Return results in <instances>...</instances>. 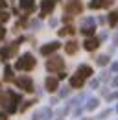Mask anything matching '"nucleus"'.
Wrapping results in <instances>:
<instances>
[{"label":"nucleus","instance_id":"nucleus-1","mask_svg":"<svg viewBox=\"0 0 118 120\" xmlns=\"http://www.w3.org/2000/svg\"><path fill=\"white\" fill-rule=\"evenodd\" d=\"M35 63L37 61L33 59V56L31 54H24V56H20L18 59H17V63H15V68L17 70H31L33 67H35Z\"/></svg>","mask_w":118,"mask_h":120},{"label":"nucleus","instance_id":"nucleus-8","mask_svg":"<svg viewBox=\"0 0 118 120\" xmlns=\"http://www.w3.org/2000/svg\"><path fill=\"white\" fill-rule=\"evenodd\" d=\"M83 46H85V50H88V52H92V50H96V48L100 46V39H96V37L92 35V37H88L87 41L83 43Z\"/></svg>","mask_w":118,"mask_h":120},{"label":"nucleus","instance_id":"nucleus-7","mask_svg":"<svg viewBox=\"0 0 118 120\" xmlns=\"http://www.w3.org/2000/svg\"><path fill=\"white\" fill-rule=\"evenodd\" d=\"M109 6H113V0H90L88 2L90 9H100V8H109Z\"/></svg>","mask_w":118,"mask_h":120},{"label":"nucleus","instance_id":"nucleus-16","mask_svg":"<svg viewBox=\"0 0 118 120\" xmlns=\"http://www.w3.org/2000/svg\"><path fill=\"white\" fill-rule=\"evenodd\" d=\"M4 78H6L7 81H11V79H13V70H11V67H9V65H6V70H4Z\"/></svg>","mask_w":118,"mask_h":120},{"label":"nucleus","instance_id":"nucleus-9","mask_svg":"<svg viewBox=\"0 0 118 120\" xmlns=\"http://www.w3.org/2000/svg\"><path fill=\"white\" fill-rule=\"evenodd\" d=\"M77 48H79V45H77L76 41H68V43H65V52H66L68 56H74V54L77 52Z\"/></svg>","mask_w":118,"mask_h":120},{"label":"nucleus","instance_id":"nucleus-17","mask_svg":"<svg viewBox=\"0 0 118 120\" xmlns=\"http://www.w3.org/2000/svg\"><path fill=\"white\" fill-rule=\"evenodd\" d=\"M0 56H2L4 59H9V56H11V50H9V48H2V50H0Z\"/></svg>","mask_w":118,"mask_h":120},{"label":"nucleus","instance_id":"nucleus-14","mask_svg":"<svg viewBox=\"0 0 118 120\" xmlns=\"http://www.w3.org/2000/svg\"><path fill=\"white\" fill-rule=\"evenodd\" d=\"M94 31H96V26H94V24H88V26H83V28H81V33L87 35V37H92Z\"/></svg>","mask_w":118,"mask_h":120},{"label":"nucleus","instance_id":"nucleus-21","mask_svg":"<svg viewBox=\"0 0 118 120\" xmlns=\"http://www.w3.org/2000/svg\"><path fill=\"white\" fill-rule=\"evenodd\" d=\"M65 30H66V33H68V35H74V33H76V28H74V26H66Z\"/></svg>","mask_w":118,"mask_h":120},{"label":"nucleus","instance_id":"nucleus-15","mask_svg":"<svg viewBox=\"0 0 118 120\" xmlns=\"http://www.w3.org/2000/svg\"><path fill=\"white\" fill-rule=\"evenodd\" d=\"M118 24V11H111L109 13V26H116Z\"/></svg>","mask_w":118,"mask_h":120},{"label":"nucleus","instance_id":"nucleus-25","mask_svg":"<svg viewBox=\"0 0 118 120\" xmlns=\"http://www.w3.org/2000/svg\"><path fill=\"white\" fill-rule=\"evenodd\" d=\"M0 120H7V115L6 113H0Z\"/></svg>","mask_w":118,"mask_h":120},{"label":"nucleus","instance_id":"nucleus-13","mask_svg":"<svg viewBox=\"0 0 118 120\" xmlns=\"http://www.w3.org/2000/svg\"><path fill=\"white\" fill-rule=\"evenodd\" d=\"M46 89L50 90V92L57 90V79L55 78H46Z\"/></svg>","mask_w":118,"mask_h":120},{"label":"nucleus","instance_id":"nucleus-12","mask_svg":"<svg viewBox=\"0 0 118 120\" xmlns=\"http://www.w3.org/2000/svg\"><path fill=\"white\" fill-rule=\"evenodd\" d=\"M35 6V0H18V8L20 9H26V11H31Z\"/></svg>","mask_w":118,"mask_h":120},{"label":"nucleus","instance_id":"nucleus-3","mask_svg":"<svg viewBox=\"0 0 118 120\" xmlns=\"http://www.w3.org/2000/svg\"><path fill=\"white\" fill-rule=\"evenodd\" d=\"M65 9H66L68 15H79V13L83 11V6H81L79 0H72V2H68V4L65 6Z\"/></svg>","mask_w":118,"mask_h":120},{"label":"nucleus","instance_id":"nucleus-19","mask_svg":"<svg viewBox=\"0 0 118 120\" xmlns=\"http://www.w3.org/2000/svg\"><path fill=\"white\" fill-rule=\"evenodd\" d=\"M96 105H98V100H96V98H94V100H88V104H87V109L90 111V109H94Z\"/></svg>","mask_w":118,"mask_h":120},{"label":"nucleus","instance_id":"nucleus-6","mask_svg":"<svg viewBox=\"0 0 118 120\" xmlns=\"http://www.w3.org/2000/svg\"><path fill=\"white\" fill-rule=\"evenodd\" d=\"M59 43L57 41H52V43H48V45H44V46H41V54L43 56H52L55 50H59Z\"/></svg>","mask_w":118,"mask_h":120},{"label":"nucleus","instance_id":"nucleus-20","mask_svg":"<svg viewBox=\"0 0 118 120\" xmlns=\"http://www.w3.org/2000/svg\"><path fill=\"white\" fill-rule=\"evenodd\" d=\"M107 63H109V57H107V56H100V57H98V65H107Z\"/></svg>","mask_w":118,"mask_h":120},{"label":"nucleus","instance_id":"nucleus-10","mask_svg":"<svg viewBox=\"0 0 118 120\" xmlns=\"http://www.w3.org/2000/svg\"><path fill=\"white\" fill-rule=\"evenodd\" d=\"M83 83H85V78H81L79 74H76L70 78V85H72L74 89H81L83 87Z\"/></svg>","mask_w":118,"mask_h":120},{"label":"nucleus","instance_id":"nucleus-2","mask_svg":"<svg viewBox=\"0 0 118 120\" xmlns=\"http://www.w3.org/2000/svg\"><path fill=\"white\" fill-rule=\"evenodd\" d=\"M63 68H65V59L59 57V56H54V57H50L46 61V70L48 72H59Z\"/></svg>","mask_w":118,"mask_h":120},{"label":"nucleus","instance_id":"nucleus-24","mask_svg":"<svg viewBox=\"0 0 118 120\" xmlns=\"http://www.w3.org/2000/svg\"><path fill=\"white\" fill-rule=\"evenodd\" d=\"M65 35H66V30H65V28H63V30H59V37H65Z\"/></svg>","mask_w":118,"mask_h":120},{"label":"nucleus","instance_id":"nucleus-27","mask_svg":"<svg viewBox=\"0 0 118 120\" xmlns=\"http://www.w3.org/2000/svg\"><path fill=\"white\" fill-rule=\"evenodd\" d=\"M6 8V0H0V9H4Z\"/></svg>","mask_w":118,"mask_h":120},{"label":"nucleus","instance_id":"nucleus-4","mask_svg":"<svg viewBox=\"0 0 118 120\" xmlns=\"http://www.w3.org/2000/svg\"><path fill=\"white\" fill-rule=\"evenodd\" d=\"M15 83H17L20 89H24L26 92H33V83H31V78H28V76H22V78L15 79Z\"/></svg>","mask_w":118,"mask_h":120},{"label":"nucleus","instance_id":"nucleus-26","mask_svg":"<svg viewBox=\"0 0 118 120\" xmlns=\"http://www.w3.org/2000/svg\"><path fill=\"white\" fill-rule=\"evenodd\" d=\"M113 70H114V72H118V61H116V63H113Z\"/></svg>","mask_w":118,"mask_h":120},{"label":"nucleus","instance_id":"nucleus-22","mask_svg":"<svg viewBox=\"0 0 118 120\" xmlns=\"http://www.w3.org/2000/svg\"><path fill=\"white\" fill-rule=\"evenodd\" d=\"M4 37H6V28H4L2 24H0V41H2Z\"/></svg>","mask_w":118,"mask_h":120},{"label":"nucleus","instance_id":"nucleus-11","mask_svg":"<svg viewBox=\"0 0 118 120\" xmlns=\"http://www.w3.org/2000/svg\"><path fill=\"white\" fill-rule=\"evenodd\" d=\"M77 74L81 76V78H88V76L92 74V68L88 65H79L77 67Z\"/></svg>","mask_w":118,"mask_h":120},{"label":"nucleus","instance_id":"nucleus-5","mask_svg":"<svg viewBox=\"0 0 118 120\" xmlns=\"http://www.w3.org/2000/svg\"><path fill=\"white\" fill-rule=\"evenodd\" d=\"M55 2H57V0H43V2H41V17L50 15V13L54 11V8H55Z\"/></svg>","mask_w":118,"mask_h":120},{"label":"nucleus","instance_id":"nucleus-18","mask_svg":"<svg viewBox=\"0 0 118 120\" xmlns=\"http://www.w3.org/2000/svg\"><path fill=\"white\" fill-rule=\"evenodd\" d=\"M0 20L4 22V20H9V13L6 11V9H0Z\"/></svg>","mask_w":118,"mask_h":120},{"label":"nucleus","instance_id":"nucleus-23","mask_svg":"<svg viewBox=\"0 0 118 120\" xmlns=\"http://www.w3.org/2000/svg\"><path fill=\"white\" fill-rule=\"evenodd\" d=\"M88 24H94V19H92V17L85 19V26H88Z\"/></svg>","mask_w":118,"mask_h":120}]
</instances>
